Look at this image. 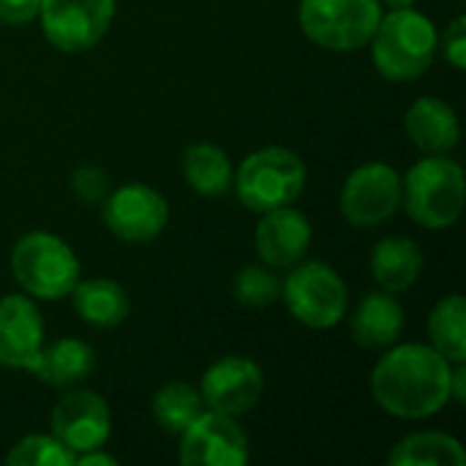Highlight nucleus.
Returning <instances> with one entry per match:
<instances>
[{
  "label": "nucleus",
  "instance_id": "f257e3e1",
  "mask_svg": "<svg viewBox=\"0 0 466 466\" xmlns=\"http://www.w3.org/2000/svg\"><path fill=\"white\" fill-rule=\"evenodd\" d=\"M451 371L434 347L423 344H393L371 369V396L393 418L420 420L445 410L451 401Z\"/></svg>",
  "mask_w": 466,
  "mask_h": 466
},
{
  "label": "nucleus",
  "instance_id": "f03ea898",
  "mask_svg": "<svg viewBox=\"0 0 466 466\" xmlns=\"http://www.w3.org/2000/svg\"><path fill=\"white\" fill-rule=\"evenodd\" d=\"M374 68L390 82H412L429 71L440 49V33L429 16L415 8H399L380 16L371 35Z\"/></svg>",
  "mask_w": 466,
  "mask_h": 466
},
{
  "label": "nucleus",
  "instance_id": "7ed1b4c3",
  "mask_svg": "<svg viewBox=\"0 0 466 466\" xmlns=\"http://www.w3.org/2000/svg\"><path fill=\"white\" fill-rule=\"evenodd\" d=\"M466 177L459 161L426 156L401 177V205L426 229H448L464 213Z\"/></svg>",
  "mask_w": 466,
  "mask_h": 466
},
{
  "label": "nucleus",
  "instance_id": "20e7f679",
  "mask_svg": "<svg viewBox=\"0 0 466 466\" xmlns=\"http://www.w3.org/2000/svg\"><path fill=\"white\" fill-rule=\"evenodd\" d=\"M232 188L251 213L295 205L306 188V164L287 147H262L243 158L232 177Z\"/></svg>",
  "mask_w": 466,
  "mask_h": 466
},
{
  "label": "nucleus",
  "instance_id": "39448f33",
  "mask_svg": "<svg viewBox=\"0 0 466 466\" xmlns=\"http://www.w3.org/2000/svg\"><path fill=\"white\" fill-rule=\"evenodd\" d=\"M11 270L16 284L41 300H60L71 295L79 281V259L52 232H30L16 240L11 251Z\"/></svg>",
  "mask_w": 466,
  "mask_h": 466
},
{
  "label": "nucleus",
  "instance_id": "423d86ee",
  "mask_svg": "<svg viewBox=\"0 0 466 466\" xmlns=\"http://www.w3.org/2000/svg\"><path fill=\"white\" fill-rule=\"evenodd\" d=\"M281 300L287 311L314 330L336 328L350 309V289L344 279L325 262H298L281 281Z\"/></svg>",
  "mask_w": 466,
  "mask_h": 466
},
{
  "label": "nucleus",
  "instance_id": "0eeeda50",
  "mask_svg": "<svg viewBox=\"0 0 466 466\" xmlns=\"http://www.w3.org/2000/svg\"><path fill=\"white\" fill-rule=\"evenodd\" d=\"M300 27L309 41L333 52H352L371 41L380 0H300Z\"/></svg>",
  "mask_w": 466,
  "mask_h": 466
},
{
  "label": "nucleus",
  "instance_id": "6e6552de",
  "mask_svg": "<svg viewBox=\"0 0 466 466\" xmlns=\"http://www.w3.org/2000/svg\"><path fill=\"white\" fill-rule=\"evenodd\" d=\"M341 213L352 227L371 229L393 218L401 208V175L382 161H369L350 172L339 197Z\"/></svg>",
  "mask_w": 466,
  "mask_h": 466
},
{
  "label": "nucleus",
  "instance_id": "1a4fd4ad",
  "mask_svg": "<svg viewBox=\"0 0 466 466\" xmlns=\"http://www.w3.org/2000/svg\"><path fill=\"white\" fill-rule=\"evenodd\" d=\"M38 19L44 38L55 49L85 52L106 35L115 0H41Z\"/></svg>",
  "mask_w": 466,
  "mask_h": 466
},
{
  "label": "nucleus",
  "instance_id": "9d476101",
  "mask_svg": "<svg viewBox=\"0 0 466 466\" xmlns=\"http://www.w3.org/2000/svg\"><path fill=\"white\" fill-rule=\"evenodd\" d=\"M106 229L126 243H147L158 238L169 221V205L147 183H126L109 191L101 202Z\"/></svg>",
  "mask_w": 466,
  "mask_h": 466
},
{
  "label": "nucleus",
  "instance_id": "9b49d317",
  "mask_svg": "<svg viewBox=\"0 0 466 466\" xmlns=\"http://www.w3.org/2000/svg\"><path fill=\"white\" fill-rule=\"evenodd\" d=\"M180 437L177 461L183 466H243L248 437L232 415L205 410Z\"/></svg>",
  "mask_w": 466,
  "mask_h": 466
},
{
  "label": "nucleus",
  "instance_id": "f8f14e48",
  "mask_svg": "<svg viewBox=\"0 0 466 466\" xmlns=\"http://www.w3.org/2000/svg\"><path fill=\"white\" fill-rule=\"evenodd\" d=\"M199 393L205 410L240 418L259 404L265 393V374L257 360L243 355H227L205 369Z\"/></svg>",
  "mask_w": 466,
  "mask_h": 466
},
{
  "label": "nucleus",
  "instance_id": "ddd939ff",
  "mask_svg": "<svg viewBox=\"0 0 466 466\" xmlns=\"http://www.w3.org/2000/svg\"><path fill=\"white\" fill-rule=\"evenodd\" d=\"M109 434L112 415L98 393L68 390L52 410V437H57L74 456L104 448Z\"/></svg>",
  "mask_w": 466,
  "mask_h": 466
},
{
  "label": "nucleus",
  "instance_id": "4468645a",
  "mask_svg": "<svg viewBox=\"0 0 466 466\" xmlns=\"http://www.w3.org/2000/svg\"><path fill=\"white\" fill-rule=\"evenodd\" d=\"M44 350V319L27 295L0 298V366L30 371Z\"/></svg>",
  "mask_w": 466,
  "mask_h": 466
},
{
  "label": "nucleus",
  "instance_id": "2eb2a0df",
  "mask_svg": "<svg viewBox=\"0 0 466 466\" xmlns=\"http://www.w3.org/2000/svg\"><path fill=\"white\" fill-rule=\"evenodd\" d=\"M254 243L259 259L268 268H292L306 257L311 246V224L298 208L284 205L262 213Z\"/></svg>",
  "mask_w": 466,
  "mask_h": 466
},
{
  "label": "nucleus",
  "instance_id": "dca6fc26",
  "mask_svg": "<svg viewBox=\"0 0 466 466\" xmlns=\"http://www.w3.org/2000/svg\"><path fill=\"white\" fill-rule=\"evenodd\" d=\"M404 131L426 156H448L461 139V123L451 104L434 96L418 98L404 115Z\"/></svg>",
  "mask_w": 466,
  "mask_h": 466
},
{
  "label": "nucleus",
  "instance_id": "f3484780",
  "mask_svg": "<svg viewBox=\"0 0 466 466\" xmlns=\"http://www.w3.org/2000/svg\"><path fill=\"white\" fill-rule=\"evenodd\" d=\"M404 330V309L390 292H369L350 314L352 341L366 350H385L399 341Z\"/></svg>",
  "mask_w": 466,
  "mask_h": 466
},
{
  "label": "nucleus",
  "instance_id": "a211bd4d",
  "mask_svg": "<svg viewBox=\"0 0 466 466\" xmlns=\"http://www.w3.org/2000/svg\"><path fill=\"white\" fill-rule=\"evenodd\" d=\"M96 369V352L79 339H57L41 350L30 374H35L49 388H74L87 380Z\"/></svg>",
  "mask_w": 466,
  "mask_h": 466
},
{
  "label": "nucleus",
  "instance_id": "6ab92c4d",
  "mask_svg": "<svg viewBox=\"0 0 466 466\" xmlns=\"http://www.w3.org/2000/svg\"><path fill=\"white\" fill-rule=\"evenodd\" d=\"M423 270V254L410 238H382L371 251V276L380 289L399 295L412 289Z\"/></svg>",
  "mask_w": 466,
  "mask_h": 466
},
{
  "label": "nucleus",
  "instance_id": "aec40b11",
  "mask_svg": "<svg viewBox=\"0 0 466 466\" xmlns=\"http://www.w3.org/2000/svg\"><path fill=\"white\" fill-rule=\"evenodd\" d=\"M71 300L79 319L93 328H117L126 322L131 311V300L126 289L112 279L76 281L71 289Z\"/></svg>",
  "mask_w": 466,
  "mask_h": 466
},
{
  "label": "nucleus",
  "instance_id": "412c9836",
  "mask_svg": "<svg viewBox=\"0 0 466 466\" xmlns=\"http://www.w3.org/2000/svg\"><path fill=\"white\" fill-rule=\"evenodd\" d=\"M186 183L202 197H224L232 188V161L224 147L213 142H194L183 153Z\"/></svg>",
  "mask_w": 466,
  "mask_h": 466
},
{
  "label": "nucleus",
  "instance_id": "4be33fe9",
  "mask_svg": "<svg viewBox=\"0 0 466 466\" xmlns=\"http://www.w3.org/2000/svg\"><path fill=\"white\" fill-rule=\"evenodd\" d=\"M390 466H464L466 453L461 442L445 431H420L404 437L399 445H393Z\"/></svg>",
  "mask_w": 466,
  "mask_h": 466
},
{
  "label": "nucleus",
  "instance_id": "5701e85b",
  "mask_svg": "<svg viewBox=\"0 0 466 466\" xmlns=\"http://www.w3.org/2000/svg\"><path fill=\"white\" fill-rule=\"evenodd\" d=\"M429 339L448 363H466V300L461 295H448L434 306Z\"/></svg>",
  "mask_w": 466,
  "mask_h": 466
},
{
  "label": "nucleus",
  "instance_id": "b1692460",
  "mask_svg": "<svg viewBox=\"0 0 466 466\" xmlns=\"http://www.w3.org/2000/svg\"><path fill=\"white\" fill-rule=\"evenodd\" d=\"M150 407H153L156 423L169 434H183L205 412L202 393L191 388L188 382H169L158 388Z\"/></svg>",
  "mask_w": 466,
  "mask_h": 466
},
{
  "label": "nucleus",
  "instance_id": "393cba45",
  "mask_svg": "<svg viewBox=\"0 0 466 466\" xmlns=\"http://www.w3.org/2000/svg\"><path fill=\"white\" fill-rule=\"evenodd\" d=\"M232 289L235 300L246 309H268L276 300H281V279L265 262L240 268Z\"/></svg>",
  "mask_w": 466,
  "mask_h": 466
},
{
  "label": "nucleus",
  "instance_id": "a878e982",
  "mask_svg": "<svg viewBox=\"0 0 466 466\" xmlns=\"http://www.w3.org/2000/svg\"><path fill=\"white\" fill-rule=\"evenodd\" d=\"M74 453L52 434L22 437L5 456L11 466H74Z\"/></svg>",
  "mask_w": 466,
  "mask_h": 466
},
{
  "label": "nucleus",
  "instance_id": "bb28decb",
  "mask_svg": "<svg viewBox=\"0 0 466 466\" xmlns=\"http://www.w3.org/2000/svg\"><path fill=\"white\" fill-rule=\"evenodd\" d=\"M71 191L85 205H98L109 194V177L101 167H79L71 175Z\"/></svg>",
  "mask_w": 466,
  "mask_h": 466
},
{
  "label": "nucleus",
  "instance_id": "cd10ccee",
  "mask_svg": "<svg viewBox=\"0 0 466 466\" xmlns=\"http://www.w3.org/2000/svg\"><path fill=\"white\" fill-rule=\"evenodd\" d=\"M442 52H445V60L456 68V71H464L466 68V16H456L445 35H442Z\"/></svg>",
  "mask_w": 466,
  "mask_h": 466
},
{
  "label": "nucleus",
  "instance_id": "c85d7f7f",
  "mask_svg": "<svg viewBox=\"0 0 466 466\" xmlns=\"http://www.w3.org/2000/svg\"><path fill=\"white\" fill-rule=\"evenodd\" d=\"M41 0H0V25H27L38 16Z\"/></svg>",
  "mask_w": 466,
  "mask_h": 466
},
{
  "label": "nucleus",
  "instance_id": "c756f323",
  "mask_svg": "<svg viewBox=\"0 0 466 466\" xmlns=\"http://www.w3.org/2000/svg\"><path fill=\"white\" fill-rule=\"evenodd\" d=\"M451 401H466V369L464 363H456L451 371Z\"/></svg>",
  "mask_w": 466,
  "mask_h": 466
},
{
  "label": "nucleus",
  "instance_id": "7c9ffc66",
  "mask_svg": "<svg viewBox=\"0 0 466 466\" xmlns=\"http://www.w3.org/2000/svg\"><path fill=\"white\" fill-rule=\"evenodd\" d=\"M74 464H79V466H115V464H117V459H115V456H106V453H101V448H98V451H87V453H79V456L74 459Z\"/></svg>",
  "mask_w": 466,
  "mask_h": 466
},
{
  "label": "nucleus",
  "instance_id": "2f4dec72",
  "mask_svg": "<svg viewBox=\"0 0 466 466\" xmlns=\"http://www.w3.org/2000/svg\"><path fill=\"white\" fill-rule=\"evenodd\" d=\"M415 3H418V0H382V5H385V8H390V11H399V8H415Z\"/></svg>",
  "mask_w": 466,
  "mask_h": 466
}]
</instances>
